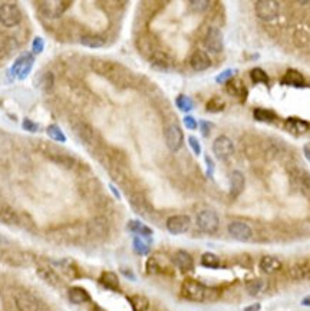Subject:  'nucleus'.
<instances>
[{"label":"nucleus","mask_w":310,"mask_h":311,"mask_svg":"<svg viewBox=\"0 0 310 311\" xmlns=\"http://www.w3.org/2000/svg\"><path fill=\"white\" fill-rule=\"evenodd\" d=\"M181 295L185 300H190L194 303H204L208 300H214L218 297V290L211 288L204 285L203 283L193 280V278H187L182 285H181Z\"/></svg>","instance_id":"f03ea898"},{"label":"nucleus","mask_w":310,"mask_h":311,"mask_svg":"<svg viewBox=\"0 0 310 311\" xmlns=\"http://www.w3.org/2000/svg\"><path fill=\"white\" fill-rule=\"evenodd\" d=\"M164 138H165V145L168 147L170 151L177 152L180 151L182 144H184V133L182 129L180 128L177 124H171L168 125L165 130H164Z\"/></svg>","instance_id":"423d86ee"},{"label":"nucleus","mask_w":310,"mask_h":311,"mask_svg":"<svg viewBox=\"0 0 310 311\" xmlns=\"http://www.w3.org/2000/svg\"><path fill=\"white\" fill-rule=\"evenodd\" d=\"M3 306L6 311H43V303L23 288L7 290L3 295Z\"/></svg>","instance_id":"f257e3e1"},{"label":"nucleus","mask_w":310,"mask_h":311,"mask_svg":"<svg viewBox=\"0 0 310 311\" xmlns=\"http://www.w3.org/2000/svg\"><path fill=\"white\" fill-rule=\"evenodd\" d=\"M128 230L131 231V233H134L136 237H147L148 239L153 237V230L148 227V225H145L144 222H141L139 220H131L128 221Z\"/></svg>","instance_id":"a878e982"},{"label":"nucleus","mask_w":310,"mask_h":311,"mask_svg":"<svg viewBox=\"0 0 310 311\" xmlns=\"http://www.w3.org/2000/svg\"><path fill=\"white\" fill-rule=\"evenodd\" d=\"M46 133H48V136H49L52 141H55V142H59V144H65V142H66V136H65L63 130L59 128L56 124L49 125V127L46 128Z\"/></svg>","instance_id":"f704fd0d"},{"label":"nucleus","mask_w":310,"mask_h":311,"mask_svg":"<svg viewBox=\"0 0 310 311\" xmlns=\"http://www.w3.org/2000/svg\"><path fill=\"white\" fill-rule=\"evenodd\" d=\"M106 40L105 37L99 36V35H85L80 37V45L89 49H99L102 46H105Z\"/></svg>","instance_id":"2f4dec72"},{"label":"nucleus","mask_w":310,"mask_h":311,"mask_svg":"<svg viewBox=\"0 0 310 311\" xmlns=\"http://www.w3.org/2000/svg\"><path fill=\"white\" fill-rule=\"evenodd\" d=\"M302 306H305V307H310V295L305 297V298L302 300Z\"/></svg>","instance_id":"4d7b16f0"},{"label":"nucleus","mask_w":310,"mask_h":311,"mask_svg":"<svg viewBox=\"0 0 310 311\" xmlns=\"http://www.w3.org/2000/svg\"><path fill=\"white\" fill-rule=\"evenodd\" d=\"M235 74H237V71H235V69H226V71H223L221 74L215 78V82H217V83H220V85L227 83L229 80H232Z\"/></svg>","instance_id":"79ce46f5"},{"label":"nucleus","mask_w":310,"mask_h":311,"mask_svg":"<svg viewBox=\"0 0 310 311\" xmlns=\"http://www.w3.org/2000/svg\"><path fill=\"white\" fill-rule=\"evenodd\" d=\"M188 145L193 149V152L197 156L201 155V145H200V141H198L195 136H190V138H188Z\"/></svg>","instance_id":"de8ad7c7"},{"label":"nucleus","mask_w":310,"mask_h":311,"mask_svg":"<svg viewBox=\"0 0 310 311\" xmlns=\"http://www.w3.org/2000/svg\"><path fill=\"white\" fill-rule=\"evenodd\" d=\"M267 281L263 280V278H254V280H250L246 283V291L250 294L252 297H257L260 294L266 293L267 290Z\"/></svg>","instance_id":"7c9ffc66"},{"label":"nucleus","mask_w":310,"mask_h":311,"mask_svg":"<svg viewBox=\"0 0 310 311\" xmlns=\"http://www.w3.org/2000/svg\"><path fill=\"white\" fill-rule=\"evenodd\" d=\"M53 75L52 74H45L42 76V83H40V89H45V91H51L53 88Z\"/></svg>","instance_id":"37998d69"},{"label":"nucleus","mask_w":310,"mask_h":311,"mask_svg":"<svg viewBox=\"0 0 310 311\" xmlns=\"http://www.w3.org/2000/svg\"><path fill=\"white\" fill-rule=\"evenodd\" d=\"M280 3L276 0H257L254 3V10L257 18L263 22H271L279 16Z\"/></svg>","instance_id":"39448f33"},{"label":"nucleus","mask_w":310,"mask_h":311,"mask_svg":"<svg viewBox=\"0 0 310 311\" xmlns=\"http://www.w3.org/2000/svg\"><path fill=\"white\" fill-rule=\"evenodd\" d=\"M99 284L111 291H119V278L112 271H103L99 277Z\"/></svg>","instance_id":"cd10ccee"},{"label":"nucleus","mask_w":310,"mask_h":311,"mask_svg":"<svg viewBox=\"0 0 310 311\" xmlns=\"http://www.w3.org/2000/svg\"><path fill=\"white\" fill-rule=\"evenodd\" d=\"M258 268L264 274H274L282 270V261L274 256H264L258 262Z\"/></svg>","instance_id":"aec40b11"},{"label":"nucleus","mask_w":310,"mask_h":311,"mask_svg":"<svg viewBox=\"0 0 310 311\" xmlns=\"http://www.w3.org/2000/svg\"><path fill=\"white\" fill-rule=\"evenodd\" d=\"M45 51V40L42 37L36 36L32 42V53L33 55H39Z\"/></svg>","instance_id":"a18cd8bd"},{"label":"nucleus","mask_w":310,"mask_h":311,"mask_svg":"<svg viewBox=\"0 0 310 311\" xmlns=\"http://www.w3.org/2000/svg\"><path fill=\"white\" fill-rule=\"evenodd\" d=\"M206 164H207V175H208L210 178H213L214 162H213V159H211L208 155H206Z\"/></svg>","instance_id":"3c124183"},{"label":"nucleus","mask_w":310,"mask_h":311,"mask_svg":"<svg viewBox=\"0 0 310 311\" xmlns=\"http://www.w3.org/2000/svg\"><path fill=\"white\" fill-rule=\"evenodd\" d=\"M182 122H184L185 128L190 129V130H195L198 128V122L195 121V118H193V116H184Z\"/></svg>","instance_id":"8fccbe9b"},{"label":"nucleus","mask_w":310,"mask_h":311,"mask_svg":"<svg viewBox=\"0 0 310 311\" xmlns=\"http://www.w3.org/2000/svg\"><path fill=\"white\" fill-rule=\"evenodd\" d=\"M284 128H286V130H289L290 133H293V135H302V133H305V132L309 130L310 124L308 121H305V119L291 116V118L286 119Z\"/></svg>","instance_id":"6ab92c4d"},{"label":"nucleus","mask_w":310,"mask_h":311,"mask_svg":"<svg viewBox=\"0 0 310 311\" xmlns=\"http://www.w3.org/2000/svg\"><path fill=\"white\" fill-rule=\"evenodd\" d=\"M210 4H211V1H208V0H193V1H190V6L197 12L207 10L210 7Z\"/></svg>","instance_id":"c03bdc74"},{"label":"nucleus","mask_w":310,"mask_h":311,"mask_svg":"<svg viewBox=\"0 0 310 311\" xmlns=\"http://www.w3.org/2000/svg\"><path fill=\"white\" fill-rule=\"evenodd\" d=\"M204 45L207 48L208 52L211 53H221L223 49H224V36H223V32L218 29V27H210L207 35H206V39H204Z\"/></svg>","instance_id":"1a4fd4ad"},{"label":"nucleus","mask_w":310,"mask_h":311,"mask_svg":"<svg viewBox=\"0 0 310 311\" xmlns=\"http://www.w3.org/2000/svg\"><path fill=\"white\" fill-rule=\"evenodd\" d=\"M174 265L181 271V273H191L194 271V258L190 253L180 250L177 251L173 257Z\"/></svg>","instance_id":"ddd939ff"},{"label":"nucleus","mask_w":310,"mask_h":311,"mask_svg":"<svg viewBox=\"0 0 310 311\" xmlns=\"http://www.w3.org/2000/svg\"><path fill=\"white\" fill-rule=\"evenodd\" d=\"M145 271H147V274H158V273H161V265H159V262H158V259L155 258V257H151V258H148L147 259V264H145Z\"/></svg>","instance_id":"a19ab883"},{"label":"nucleus","mask_w":310,"mask_h":311,"mask_svg":"<svg viewBox=\"0 0 310 311\" xmlns=\"http://www.w3.org/2000/svg\"><path fill=\"white\" fill-rule=\"evenodd\" d=\"M197 227L204 234H215L220 227L218 214L214 209H203L197 214Z\"/></svg>","instance_id":"7ed1b4c3"},{"label":"nucleus","mask_w":310,"mask_h":311,"mask_svg":"<svg viewBox=\"0 0 310 311\" xmlns=\"http://www.w3.org/2000/svg\"><path fill=\"white\" fill-rule=\"evenodd\" d=\"M0 258L6 264H12V265H25V262H27V254L22 251H13V250L3 251Z\"/></svg>","instance_id":"b1692460"},{"label":"nucleus","mask_w":310,"mask_h":311,"mask_svg":"<svg viewBox=\"0 0 310 311\" xmlns=\"http://www.w3.org/2000/svg\"><path fill=\"white\" fill-rule=\"evenodd\" d=\"M36 273H38L39 278L43 280L51 287H53V288L62 287V278H60V275L52 267H49V265H40V267H38V271Z\"/></svg>","instance_id":"4468645a"},{"label":"nucleus","mask_w":310,"mask_h":311,"mask_svg":"<svg viewBox=\"0 0 310 311\" xmlns=\"http://www.w3.org/2000/svg\"><path fill=\"white\" fill-rule=\"evenodd\" d=\"M0 222L10 225V227H16L20 224L19 214L10 205L0 202Z\"/></svg>","instance_id":"a211bd4d"},{"label":"nucleus","mask_w":310,"mask_h":311,"mask_svg":"<svg viewBox=\"0 0 310 311\" xmlns=\"http://www.w3.org/2000/svg\"><path fill=\"white\" fill-rule=\"evenodd\" d=\"M227 230H229V234H230L234 239L241 241V242L249 241L253 235L252 227H250L249 224L243 222V221H232V222L229 224Z\"/></svg>","instance_id":"9b49d317"},{"label":"nucleus","mask_w":310,"mask_h":311,"mask_svg":"<svg viewBox=\"0 0 310 311\" xmlns=\"http://www.w3.org/2000/svg\"><path fill=\"white\" fill-rule=\"evenodd\" d=\"M206 109H207V112H210V113H218V112H223V110L226 109V102H224L221 98L214 96V98H211V99L207 102Z\"/></svg>","instance_id":"4c0bfd02"},{"label":"nucleus","mask_w":310,"mask_h":311,"mask_svg":"<svg viewBox=\"0 0 310 311\" xmlns=\"http://www.w3.org/2000/svg\"><path fill=\"white\" fill-rule=\"evenodd\" d=\"M190 65L195 72H204L211 66V59H210L208 53H206L204 51H195L191 55Z\"/></svg>","instance_id":"2eb2a0df"},{"label":"nucleus","mask_w":310,"mask_h":311,"mask_svg":"<svg viewBox=\"0 0 310 311\" xmlns=\"http://www.w3.org/2000/svg\"><path fill=\"white\" fill-rule=\"evenodd\" d=\"M22 127L25 130H27V132H30V133H35V132H38L39 129V125L36 122H33V121H30V119H23V122H22Z\"/></svg>","instance_id":"49530a36"},{"label":"nucleus","mask_w":310,"mask_h":311,"mask_svg":"<svg viewBox=\"0 0 310 311\" xmlns=\"http://www.w3.org/2000/svg\"><path fill=\"white\" fill-rule=\"evenodd\" d=\"M121 271H122V274L125 275L127 278H129V280H132V281H135V275L132 274V271H131V270H127V268H122Z\"/></svg>","instance_id":"864d4df0"},{"label":"nucleus","mask_w":310,"mask_h":311,"mask_svg":"<svg viewBox=\"0 0 310 311\" xmlns=\"http://www.w3.org/2000/svg\"><path fill=\"white\" fill-rule=\"evenodd\" d=\"M250 78H252L253 83H256V85H258V83L269 85V75L266 74L261 68H253L250 71Z\"/></svg>","instance_id":"58836bf2"},{"label":"nucleus","mask_w":310,"mask_h":311,"mask_svg":"<svg viewBox=\"0 0 310 311\" xmlns=\"http://www.w3.org/2000/svg\"><path fill=\"white\" fill-rule=\"evenodd\" d=\"M55 265L59 267L65 274L68 275L69 278H75L78 274V268L75 265V262L71 259V258H63V259H59L55 262Z\"/></svg>","instance_id":"72a5a7b5"},{"label":"nucleus","mask_w":310,"mask_h":311,"mask_svg":"<svg viewBox=\"0 0 310 311\" xmlns=\"http://www.w3.org/2000/svg\"><path fill=\"white\" fill-rule=\"evenodd\" d=\"M198 127L201 128V133H203V136H208L210 135V132H211V128H213V125H211V122H208V121H200V124H198Z\"/></svg>","instance_id":"09e8293b"},{"label":"nucleus","mask_w":310,"mask_h":311,"mask_svg":"<svg viewBox=\"0 0 310 311\" xmlns=\"http://www.w3.org/2000/svg\"><path fill=\"white\" fill-rule=\"evenodd\" d=\"M165 227L168 230L170 234L173 235H181V234H185L190 227H191V218L188 215H173L170 217L167 222H165Z\"/></svg>","instance_id":"6e6552de"},{"label":"nucleus","mask_w":310,"mask_h":311,"mask_svg":"<svg viewBox=\"0 0 310 311\" xmlns=\"http://www.w3.org/2000/svg\"><path fill=\"white\" fill-rule=\"evenodd\" d=\"M127 300L131 304L132 311H151V303L145 295L134 294V295H128Z\"/></svg>","instance_id":"bb28decb"},{"label":"nucleus","mask_w":310,"mask_h":311,"mask_svg":"<svg viewBox=\"0 0 310 311\" xmlns=\"http://www.w3.org/2000/svg\"><path fill=\"white\" fill-rule=\"evenodd\" d=\"M68 300L72 303V304H86L91 301V294L88 293L85 288L82 287H71L68 290Z\"/></svg>","instance_id":"5701e85b"},{"label":"nucleus","mask_w":310,"mask_h":311,"mask_svg":"<svg viewBox=\"0 0 310 311\" xmlns=\"http://www.w3.org/2000/svg\"><path fill=\"white\" fill-rule=\"evenodd\" d=\"M244 185H246V180L244 175L240 171H232L230 175V195L232 198H238L240 194L244 191Z\"/></svg>","instance_id":"4be33fe9"},{"label":"nucleus","mask_w":310,"mask_h":311,"mask_svg":"<svg viewBox=\"0 0 310 311\" xmlns=\"http://www.w3.org/2000/svg\"><path fill=\"white\" fill-rule=\"evenodd\" d=\"M69 4H71V1H59V0H56V1H45L43 3V6H45L43 10H45V13L49 18L56 19L66 12Z\"/></svg>","instance_id":"412c9836"},{"label":"nucleus","mask_w":310,"mask_h":311,"mask_svg":"<svg viewBox=\"0 0 310 311\" xmlns=\"http://www.w3.org/2000/svg\"><path fill=\"white\" fill-rule=\"evenodd\" d=\"M303 154H305V156H306V159L310 162V142H308L305 147H303Z\"/></svg>","instance_id":"5fc2aeb1"},{"label":"nucleus","mask_w":310,"mask_h":311,"mask_svg":"<svg viewBox=\"0 0 310 311\" xmlns=\"http://www.w3.org/2000/svg\"><path fill=\"white\" fill-rule=\"evenodd\" d=\"M253 118L257 122H266V124H271L277 119L276 112L271 109H264V108H256L253 110Z\"/></svg>","instance_id":"473e14b6"},{"label":"nucleus","mask_w":310,"mask_h":311,"mask_svg":"<svg viewBox=\"0 0 310 311\" xmlns=\"http://www.w3.org/2000/svg\"><path fill=\"white\" fill-rule=\"evenodd\" d=\"M201 265L206 267V268H211V270H215L220 267V258L213 254V253H204L201 256Z\"/></svg>","instance_id":"e433bc0d"},{"label":"nucleus","mask_w":310,"mask_h":311,"mask_svg":"<svg viewBox=\"0 0 310 311\" xmlns=\"http://www.w3.org/2000/svg\"><path fill=\"white\" fill-rule=\"evenodd\" d=\"M132 247L138 256H147L150 254V245L141 237H134L132 239Z\"/></svg>","instance_id":"ea45409f"},{"label":"nucleus","mask_w":310,"mask_h":311,"mask_svg":"<svg viewBox=\"0 0 310 311\" xmlns=\"http://www.w3.org/2000/svg\"><path fill=\"white\" fill-rule=\"evenodd\" d=\"M260 309H261V304L260 303H254V304L247 306L243 311H260Z\"/></svg>","instance_id":"603ef678"},{"label":"nucleus","mask_w":310,"mask_h":311,"mask_svg":"<svg viewBox=\"0 0 310 311\" xmlns=\"http://www.w3.org/2000/svg\"><path fill=\"white\" fill-rule=\"evenodd\" d=\"M226 92L232 98H237L240 102H246L247 96H249L247 86L244 85V82L240 78H235V76L226 83Z\"/></svg>","instance_id":"f8f14e48"},{"label":"nucleus","mask_w":310,"mask_h":311,"mask_svg":"<svg viewBox=\"0 0 310 311\" xmlns=\"http://www.w3.org/2000/svg\"><path fill=\"white\" fill-rule=\"evenodd\" d=\"M213 154L218 159H223V161L229 159L234 154V144L232 139L226 135L217 136L213 142Z\"/></svg>","instance_id":"0eeeda50"},{"label":"nucleus","mask_w":310,"mask_h":311,"mask_svg":"<svg viewBox=\"0 0 310 311\" xmlns=\"http://www.w3.org/2000/svg\"><path fill=\"white\" fill-rule=\"evenodd\" d=\"M150 59H151L153 68L156 71H168L171 68V63H173L170 56L164 53V52H154Z\"/></svg>","instance_id":"c85d7f7f"},{"label":"nucleus","mask_w":310,"mask_h":311,"mask_svg":"<svg viewBox=\"0 0 310 311\" xmlns=\"http://www.w3.org/2000/svg\"><path fill=\"white\" fill-rule=\"evenodd\" d=\"M22 22V12L15 3L0 4V25L4 27H15Z\"/></svg>","instance_id":"20e7f679"},{"label":"nucleus","mask_w":310,"mask_h":311,"mask_svg":"<svg viewBox=\"0 0 310 311\" xmlns=\"http://www.w3.org/2000/svg\"><path fill=\"white\" fill-rule=\"evenodd\" d=\"M86 231H88V235L92 238H102L106 235L108 233V222L106 220L98 217V218H94L88 222L86 225Z\"/></svg>","instance_id":"f3484780"},{"label":"nucleus","mask_w":310,"mask_h":311,"mask_svg":"<svg viewBox=\"0 0 310 311\" xmlns=\"http://www.w3.org/2000/svg\"><path fill=\"white\" fill-rule=\"evenodd\" d=\"M290 277L293 280H309L310 278V264L308 261L296 262L290 268Z\"/></svg>","instance_id":"c756f323"},{"label":"nucleus","mask_w":310,"mask_h":311,"mask_svg":"<svg viewBox=\"0 0 310 311\" xmlns=\"http://www.w3.org/2000/svg\"><path fill=\"white\" fill-rule=\"evenodd\" d=\"M33 63H35V59L32 53H25V55L19 56L15 62V65L12 66V74L15 75L18 79H26L29 74L32 72V68H33Z\"/></svg>","instance_id":"9d476101"},{"label":"nucleus","mask_w":310,"mask_h":311,"mask_svg":"<svg viewBox=\"0 0 310 311\" xmlns=\"http://www.w3.org/2000/svg\"><path fill=\"white\" fill-rule=\"evenodd\" d=\"M109 189H111V191H112V194H114V195H115V198H116V200H121V194H119V191H118V189H116V186H115V185H112V183H111V185H109Z\"/></svg>","instance_id":"6e6d98bb"},{"label":"nucleus","mask_w":310,"mask_h":311,"mask_svg":"<svg viewBox=\"0 0 310 311\" xmlns=\"http://www.w3.org/2000/svg\"><path fill=\"white\" fill-rule=\"evenodd\" d=\"M131 207H132V209L135 211L136 214H139L142 217H148L150 215L151 207H150L148 201L145 200V197L141 195V194H135V195L131 197Z\"/></svg>","instance_id":"393cba45"},{"label":"nucleus","mask_w":310,"mask_h":311,"mask_svg":"<svg viewBox=\"0 0 310 311\" xmlns=\"http://www.w3.org/2000/svg\"><path fill=\"white\" fill-rule=\"evenodd\" d=\"M175 105H177V108L181 110V112H191L194 108V102L193 99L190 98V96H187V95H178L177 96V99H175Z\"/></svg>","instance_id":"c9c22d12"},{"label":"nucleus","mask_w":310,"mask_h":311,"mask_svg":"<svg viewBox=\"0 0 310 311\" xmlns=\"http://www.w3.org/2000/svg\"><path fill=\"white\" fill-rule=\"evenodd\" d=\"M282 85H286V86H290V88H296V89H302V88H306L308 83L305 80V76L300 74L299 71L296 69H289L283 79H282Z\"/></svg>","instance_id":"dca6fc26"}]
</instances>
